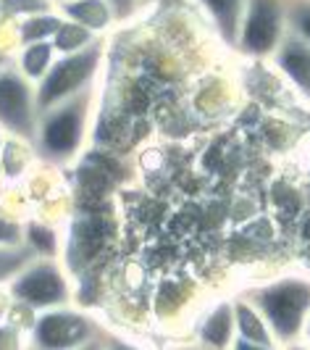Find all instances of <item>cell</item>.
<instances>
[{
	"label": "cell",
	"mask_w": 310,
	"mask_h": 350,
	"mask_svg": "<svg viewBox=\"0 0 310 350\" xmlns=\"http://www.w3.org/2000/svg\"><path fill=\"white\" fill-rule=\"evenodd\" d=\"M287 37V0H244L234 53L247 61H266Z\"/></svg>",
	"instance_id": "cell-5"
},
{
	"label": "cell",
	"mask_w": 310,
	"mask_h": 350,
	"mask_svg": "<svg viewBox=\"0 0 310 350\" xmlns=\"http://www.w3.org/2000/svg\"><path fill=\"white\" fill-rule=\"evenodd\" d=\"M61 24H64V16L55 8L16 18V21H11V42H14V48H18V45H29V42L53 40Z\"/></svg>",
	"instance_id": "cell-12"
},
{
	"label": "cell",
	"mask_w": 310,
	"mask_h": 350,
	"mask_svg": "<svg viewBox=\"0 0 310 350\" xmlns=\"http://www.w3.org/2000/svg\"><path fill=\"white\" fill-rule=\"evenodd\" d=\"M14 303L29 308L32 314L71 306V280L61 258H29L5 284Z\"/></svg>",
	"instance_id": "cell-4"
},
{
	"label": "cell",
	"mask_w": 310,
	"mask_h": 350,
	"mask_svg": "<svg viewBox=\"0 0 310 350\" xmlns=\"http://www.w3.org/2000/svg\"><path fill=\"white\" fill-rule=\"evenodd\" d=\"M103 350H142L135 342H126L121 337H111V334H103Z\"/></svg>",
	"instance_id": "cell-22"
},
{
	"label": "cell",
	"mask_w": 310,
	"mask_h": 350,
	"mask_svg": "<svg viewBox=\"0 0 310 350\" xmlns=\"http://www.w3.org/2000/svg\"><path fill=\"white\" fill-rule=\"evenodd\" d=\"M234 337V308L229 300H221L208 311L200 324V345L210 350H229Z\"/></svg>",
	"instance_id": "cell-11"
},
{
	"label": "cell",
	"mask_w": 310,
	"mask_h": 350,
	"mask_svg": "<svg viewBox=\"0 0 310 350\" xmlns=\"http://www.w3.org/2000/svg\"><path fill=\"white\" fill-rule=\"evenodd\" d=\"M105 55H108V37H100L98 42H92L89 48L79 53L58 55L48 74L35 85L37 111H45L71 95H79L85 90L95 88L100 82Z\"/></svg>",
	"instance_id": "cell-3"
},
{
	"label": "cell",
	"mask_w": 310,
	"mask_h": 350,
	"mask_svg": "<svg viewBox=\"0 0 310 350\" xmlns=\"http://www.w3.org/2000/svg\"><path fill=\"white\" fill-rule=\"evenodd\" d=\"M55 11L66 21H74L98 37H108L111 29L119 24L108 0H64L55 3Z\"/></svg>",
	"instance_id": "cell-10"
},
{
	"label": "cell",
	"mask_w": 310,
	"mask_h": 350,
	"mask_svg": "<svg viewBox=\"0 0 310 350\" xmlns=\"http://www.w3.org/2000/svg\"><path fill=\"white\" fill-rule=\"evenodd\" d=\"M95 321L71 306L40 311L27 334V350H76L98 337Z\"/></svg>",
	"instance_id": "cell-6"
},
{
	"label": "cell",
	"mask_w": 310,
	"mask_h": 350,
	"mask_svg": "<svg viewBox=\"0 0 310 350\" xmlns=\"http://www.w3.org/2000/svg\"><path fill=\"white\" fill-rule=\"evenodd\" d=\"M98 40H100V37L92 35L89 29H85V27H79V24H74V21H66V18H64V24L58 27V32L53 35L51 42L58 55H69V53L85 51V48H89L92 42H98Z\"/></svg>",
	"instance_id": "cell-16"
},
{
	"label": "cell",
	"mask_w": 310,
	"mask_h": 350,
	"mask_svg": "<svg viewBox=\"0 0 310 350\" xmlns=\"http://www.w3.org/2000/svg\"><path fill=\"white\" fill-rule=\"evenodd\" d=\"M3 8H5L8 21H16V18L32 16V14L51 11L55 8V3L53 0H3Z\"/></svg>",
	"instance_id": "cell-19"
},
{
	"label": "cell",
	"mask_w": 310,
	"mask_h": 350,
	"mask_svg": "<svg viewBox=\"0 0 310 350\" xmlns=\"http://www.w3.org/2000/svg\"><path fill=\"white\" fill-rule=\"evenodd\" d=\"M53 3H64V0H53Z\"/></svg>",
	"instance_id": "cell-30"
},
{
	"label": "cell",
	"mask_w": 310,
	"mask_h": 350,
	"mask_svg": "<svg viewBox=\"0 0 310 350\" xmlns=\"http://www.w3.org/2000/svg\"><path fill=\"white\" fill-rule=\"evenodd\" d=\"M200 14L210 24L216 40L234 51L237 48V35H240L242 14H244V0H192Z\"/></svg>",
	"instance_id": "cell-9"
},
{
	"label": "cell",
	"mask_w": 310,
	"mask_h": 350,
	"mask_svg": "<svg viewBox=\"0 0 310 350\" xmlns=\"http://www.w3.org/2000/svg\"><path fill=\"white\" fill-rule=\"evenodd\" d=\"M287 32L310 45V0H287Z\"/></svg>",
	"instance_id": "cell-17"
},
{
	"label": "cell",
	"mask_w": 310,
	"mask_h": 350,
	"mask_svg": "<svg viewBox=\"0 0 310 350\" xmlns=\"http://www.w3.org/2000/svg\"><path fill=\"white\" fill-rule=\"evenodd\" d=\"M35 85L21 77L14 64L0 71V129L5 137H16L32 145L37 126Z\"/></svg>",
	"instance_id": "cell-7"
},
{
	"label": "cell",
	"mask_w": 310,
	"mask_h": 350,
	"mask_svg": "<svg viewBox=\"0 0 310 350\" xmlns=\"http://www.w3.org/2000/svg\"><path fill=\"white\" fill-rule=\"evenodd\" d=\"M76 350H103V334H98L95 340H89L87 345H82V348H76Z\"/></svg>",
	"instance_id": "cell-25"
},
{
	"label": "cell",
	"mask_w": 310,
	"mask_h": 350,
	"mask_svg": "<svg viewBox=\"0 0 310 350\" xmlns=\"http://www.w3.org/2000/svg\"><path fill=\"white\" fill-rule=\"evenodd\" d=\"M111 3V8H113V14H116V21H129V18L135 16L139 11V5L142 3H147V0H108Z\"/></svg>",
	"instance_id": "cell-21"
},
{
	"label": "cell",
	"mask_w": 310,
	"mask_h": 350,
	"mask_svg": "<svg viewBox=\"0 0 310 350\" xmlns=\"http://www.w3.org/2000/svg\"><path fill=\"white\" fill-rule=\"evenodd\" d=\"M3 179H5V174H3V163H0V185H3Z\"/></svg>",
	"instance_id": "cell-28"
},
{
	"label": "cell",
	"mask_w": 310,
	"mask_h": 350,
	"mask_svg": "<svg viewBox=\"0 0 310 350\" xmlns=\"http://www.w3.org/2000/svg\"><path fill=\"white\" fill-rule=\"evenodd\" d=\"M229 350H276V348H266V345H255V342H247V340H242V337H234Z\"/></svg>",
	"instance_id": "cell-23"
},
{
	"label": "cell",
	"mask_w": 310,
	"mask_h": 350,
	"mask_svg": "<svg viewBox=\"0 0 310 350\" xmlns=\"http://www.w3.org/2000/svg\"><path fill=\"white\" fill-rule=\"evenodd\" d=\"M173 350H210V348H203V345L197 342V345H184V348H173Z\"/></svg>",
	"instance_id": "cell-27"
},
{
	"label": "cell",
	"mask_w": 310,
	"mask_h": 350,
	"mask_svg": "<svg viewBox=\"0 0 310 350\" xmlns=\"http://www.w3.org/2000/svg\"><path fill=\"white\" fill-rule=\"evenodd\" d=\"M8 64H14V51L5 48V45H0V71L5 69Z\"/></svg>",
	"instance_id": "cell-24"
},
{
	"label": "cell",
	"mask_w": 310,
	"mask_h": 350,
	"mask_svg": "<svg viewBox=\"0 0 310 350\" xmlns=\"http://www.w3.org/2000/svg\"><path fill=\"white\" fill-rule=\"evenodd\" d=\"M231 308H234V329L237 337L247 340V342H255V345H266V348H276L274 334L268 329V324L263 321V316L258 314V308L244 298L231 300Z\"/></svg>",
	"instance_id": "cell-14"
},
{
	"label": "cell",
	"mask_w": 310,
	"mask_h": 350,
	"mask_svg": "<svg viewBox=\"0 0 310 350\" xmlns=\"http://www.w3.org/2000/svg\"><path fill=\"white\" fill-rule=\"evenodd\" d=\"M98 108V85L40 111L32 137L35 156L48 166H71L87 150Z\"/></svg>",
	"instance_id": "cell-1"
},
{
	"label": "cell",
	"mask_w": 310,
	"mask_h": 350,
	"mask_svg": "<svg viewBox=\"0 0 310 350\" xmlns=\"http://www.w3.org/2000/svg\"><path fill=\"white\" fill-rule=\"evenodd\" d=\"M271 69L310 105V45L287 32L284 42L268 58Z\"/></svg>",
	"instance_id": "cell-8"
},
{
	"label": "cell",
	"mask_w": 310,
	"mask_h": 350,
	"mask_svg": "<svg viewBox=\"0 0 310 350\" xmlns=\"http://www.w3.org/2000/svg\"><path fill=\"white\" fill-rule=\"evenodd\" d=\"M21 243L40 258H58L64 250V237L58 227H53L42 219H27L21 221Z\"/></svg>",
	"instance_id": "cell-15"
},
{
	"label": "cell",
	"mask_w": 310,
	"mask_h": 350,
	"mask_svg": "<svg viewBox=\"0 0 310 350\" xmlns=\"http://www.w3.org/2000/svg\"><path fill=\"white\" fill-rule=\"evenodd\" d=\"M11 21H8V16H5V8H3V0H0V35L5 32V27H8Z\"/></svg>",
	"instance_id": "cell-26"
},
{
	"label": "cell",
	"mask_w": 310,
	"mask_h": 350,
	"mask_svg": "<svg viewBox=\"0 0 310 350\" xmlns=\"http://www.w3.org/2000/svg\"><path fill=\"white\" fill-rule=\"evenodd\" d=\"M11 245H24L21 243V221L0 208V247Z\"/></svg>",
	"instance_id": "cell-20"
},
{
	"label": "cell",
	"mask_w": 310,
	"mask_h": 350,
	"mask_svg": "<svg viewBox=\"0 0 310 350\" xmlns=\"http://www.w3.org/2000/svg\"><path fill=\"white\" fill-rule=\"evenodd\" d=\"M29 258H35V256H32V250L27 245L0 247V284H8V280H11Z\"/></svg>",
	"instance_id": "cell-18"
},
{
	"label": "cell",
	"mask_w": 310,
	"mask_h": 350,
	"mask_svg": "<svg viewBox=\"0 0 310 350\" xmlns=\"http://www.w3.org/2000/svg\"><path fill=\"white\" fill-rule=\"evenodd\" d=\"M244 298L250 300L268 329L276 345L297 342L310 316V277L308 274H281L255 284Z\"/></svg>",
	"instance_id": "cell-2"
},
{
	"label": "cell",
	"mask_w": 310,
	"mask_h": 350,
	"mask_svg": "<svg viewBox=\"0 0 310 350\" xmlns=\"http://www.w3.org/2000/svg\"><path fill=\"white\" fill-rule=\"evenodd\" d=\"M58 58V53L53 48L51 40H42V42H29V45H18L14 51V66L21 77H27L32 85H37L48 69L53 66V61Z\"/></svg>",
	"instance_id": "cell-13"
},
{
	"label": "cell",
	"mask_w": 310,
	"mask_h": 350,
	"mask_svg": "<svg viewBox=\"0 0 310 350\" xmlns=\"http://www.w3.org/2000/svg\"><path fill=\"white\" fill-rule=\"evenodd\" d=\"M3 142H5V135H3V129H0V148H3Z\"/></svg>",
	"instance_id": "cell-29"
}]
</instances>
